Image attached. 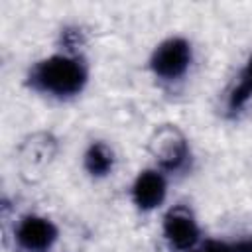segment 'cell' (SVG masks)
Masks as SVG:
<instances>
[{"label": "cell", "mask_w": 252, "mask_h": 252, "mask_svg": "<svg viewBox=\"0 0 252 252\" xmlns=\"http://www.w3.org/2000/svg\"><path fill=\"white\" fill-rule=\"evenodd\" d=\"M28 93L47 102H73L91 85V63L83 49L81 30L65 28L57 47L33 59L22 79Z\"/></svg>", "instance_id": "6da1fadb"}, {"label": "cell", "mask_w": 252, "mask_h": 252, "mask_svg": "<svg viewBox=\"0 0 252 252\" xmlns=\"http://www.w3.org/2000/svg\"><path fill=\"white\" fill-rule=\"evenodd\" d=\"M195 59L193 41L183 33H169L150 49L146 69L161 89H177L189 79Z\"/></svg>", "instance_id": "7a4b0ae2"}, {"label": "cell", "mask_w": 252, "mask_h": 252, "mask_svg": "<svg viewBox=\"0 0 252 252\" xmlns=\"http://www.w3.org/2000/svg\"><path fill=\"white\" fill-rule=\"evenodd\" d=\"M146 152L150 156V163L167 173L171 179L193 169L195 152L187 132L179 124H156L146 140Z\"/></svg>", "instance_id": "3957f363"}, {"label": "cell", "mask_w": 252, "mask_h": 252, "mask_svg": "<svg viewBox=\"0 0 252 252\" xmlns=\"http://www.w3.org/2000/svg\"><path fill=\"white\" fill-rule=\"evenodd\" d=\"M159 236L169 252H191L207 238L199 215L187 203H173L161 211Z\"/></svg>", "instance_id": "277c9868"}, {"label": "cell", "mask_w": 252, "mask_h": 252, "mask_svg": "<svg viewBox=\"0 0 252 252\" xmlns=\"http://www.w3.org/2000/svg\"><path fill=\"white\" fill-rule=\"evenodd\" d=\"M14 252H55L61 240L57 220L39 211L20 213L10 228Z\"/></svg>", "instance_id": "5b68a950"}, {"label": "cell", "mask_w": 252, "mask_h": 252, "mask_svg": "<svg viewBox=\"0 0 252 252\" xmlns=\"http://www.w3.org/2000/svg\"><path fill=\"white\" fill-rule=\"evenodd\" d=\"M57 152L59 140L51 132L39 130L28 134L16 150V167L20 177L26 183L39 181L49 171L51 163L57 158Z\"/></svg>", "instance_id": "8992f818"}, {"label": "cell", "mask_w": 252, "mask_h": 252, "mask_svg": "<svg viewBox=\"0 0 252 252\" xmlns=\"http://www.w3.org/2000/svg\"><path fill=\"white\" fill-rule=\"evenodd\" d=\"M171 177L148 163L140 167L130 185H128V201L140 215H154L167 207Z\"/></svg>", "instance_id": "52a82bcc"}, {"label": "cell", "mask_w": 252, "mask_h": 252, "mask_svg": "<svg viewBox=\"0 0 252 252\" xmlns=\"http://www.w3.org/2000/svg\"><path fill=\"white\" fill-rule=\"evenodd\" d=\"M118 167V154L114 146L102 138L91 140L81 154V169L91 181H106Z\"/></svg>", "instance_id": "ba28073f"}, {"label": "cell", "mask_w": 252, "mask_h": 252, "mask_svg": "<svg viewBox=\"0 0 252 252\" xmlns=\"http://www.w3.org/2000/svg\"><path fill=\"white\" fill-rule=\"evenodd\" d=\"M252 104V51L236 69L222 96V112L226 118H238Z\"/></svg>", "instance_id": "9c48e42d"}, {"label": "cell", "mask_w": 252, "mask_h": 252, "mask_svg": "<svg viewBox=\"0 0 252 252\" xmlns=\"http://www.w3.org/2000/svg\"><path fill=\"white\" fill-rule=\"evenodd\" d=\"M191 252H240L238 240H228V238H217V236H207L197 248Z\"/></svg>", "instance_id": "30bf717a"}, {"label": "cell", "mask_w": 252, "mask_h": 252, "mask_svg": "<svg viewBox=\"0 0 252 252\" xmlns=\"http://www.w3.org/2000/svg\"><path fill=\"white\" fill-rule=\"evenodd\" d=\"M238 248L240 252H252V232L246 234L244 238H238Z\"/></svg>", "instance_id": "8fae6325"}]
</instances>
